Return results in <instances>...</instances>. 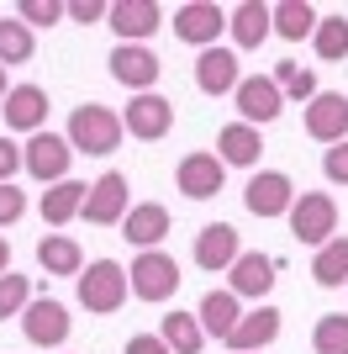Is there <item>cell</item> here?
<instances>
[{"mask_svg": "<svg viewBox=\"0 0 348 354\" xmlns=\"http://www.w3.org/2000/svg\"><path fill=\"white\" fill-rule=\"evenodd\" d=\"M322 175H327V185H348V143H333L322 153Z\"/></svg>", "mask_w": 348, "mask_h": 354, "instance_id": "37", "label": "cell"}, {"mask_svg": "<svg viewBox=\"0 0 348 354\" xmlns=\"http://www.w3.org/2000/svg\"><path fill=\"white\" fill-rule=\"evenodd\" d=\"M232 106H238V122L269 127V122H280V111H285V95H280V85L269 74H243L238 90H232Z\"/></svg>", "mask_w": 348, "mask_h": 354, "instance_id": "7", "label": "cell"}, {"mask_svg": "<svg viewBox=\"0 0 348 354\" xmlns=\"http://www.w3.org/2000/svg\"><path fill=\"white\" fill-rule=\"evenodd\" d=\"M243 80V64L232 48H206L201 59H195V90L201 95H232Z\"/></svg>", "mask_w": 348, "mask_h": 354, "instance_id": "20", "label": "cell"}, {"mask_svg": "<svg viewBox=\"0 0 348 354\" xmlns=\"http://www.w3.org/2000/svg\"><path fill=\"white\" fill-rule=\"evenodd\" d=\"M227 32H232V53H253V48H264V37H269V6L264 0H243V6H232L227 11Z\"/></svg>", "mask_w": 348, "mask_h": 354, "instance_id": "22", "label": "cell"}, {"mask_svg": "<svg viewBox=\"0 0 348 354\" xmlns=\"http://www.w3.org/2000/svg\"><path fill=\"white\" fill-rule=\"evenodd\" d=\"M238 254H243V233L232 222H206L201 233H195V265L206 275H227L238 265Z\"/></svg>", "mask_w": 348, "mask_h": 354, "instance_id": "15", "label": "cell"}, {"mask_svg": "<svg viewBox=\"0 0 348 354\" xmlns=\"http://www.w3.org/2000/svg\"><path fill=\"white\" fill-rule=\"evenodd\" d=\"M69 164H74V148L64 133H32L21 143V169H27L37 185H58L69 180Z\"/></svg>", "mask_w": 348, "mask_h": 354, "instance_id": "5", "label": "cell"}, {"mask_svg": "<svg viewBox=\"0 0 348 354\" xmlns=\"http://www.w3.org/2000/svg\"><path fill=\"white\" fill-rule=\"evenodd\" d=\"M21 217H27V191H16V180H11V185H0V233L16 227Z\"/></svg>", "mask_w": 348, "mask_h": 354, "instance_id": "36", "label": "cell"}, {"mask_svg": "<svg viewBox=\"0 0 348 354\" xmlns=\"http://www.w3.org/2000/svg\"><path fill=\"white\" fill-rule=\"evenodd\" d=\"M306 138H317V143H348V95L343 90H317L311 101H306Z\"/></svg>", "mask_w": 348, "mask_h": 354, "instance_id": "12", "label": "cell"}, {"mask_svg": "<svg viewBox=\"0 0 348 354\" xmlns=\"http://www.w3.org/2000/svg\"><path fill=\"white\" fill-rule=\"evenodd\" d=\"M122 127H127L132 138H143V143H159V138H169V127H174V101L159 95V90L132 95L127 111H122Z\"/></svg>", "mask_w": 348, "mask_h": 354, "instance_id": "13", "label": "cell"}, {"mask_svg": "<svg viewBox=\"0 0 348 354\" xmlns=\"http://www.w3.org/2000/svg\"><path fill=\"white\" fill-rule=\"evenodd\" d=\"M311 349L317 354H348V312H322L311 328Z\"/></svg>", "mask_w": 348, "mask_h": 354, "instance_id": "33", "label": "cell"}, {"mask_svg": "<svg viewBox=\"0 0 348 354\" xmlns=\"http://www.w3.org/2000/svg\"><path fill=\"white\" fill-rule=\"evenodd\" d=\"M217 159L227 164V169H259V159H264L259 127H248V122H227V127L217 133Z\"/></svg>", "mask_w": 348, "mask_h": 354, "instance_id": "21", "label": "cell"}, {"mask_svg": "<svg viewBox=\"0 0 348 354\" xmlns=\"http://www.w3.org/2000/svg\"><path fill=\"white\" fill-rule=\"evenodd\" d=\"M32 53H37V37H32V27H27V21H16V16H6V21H0V69L32 64Z\"/></svg>", "mask_w": 348, "mask_h": 354, "instance_id": "31", "label": "cell"}, {"mask_svg": "<svg viewBox=\"0 0 348 354\" xmlns=\"http://www.w3.org/2000/svg\"><path fill=\"white\" fill-rule=\"evenodd\" d=\"M58 16H64V0H21L16 6V21H27V27H53Z\"/></svg>", "mask_w": 348, "mask_h": 354, "instance_id": "35", "label": "cell"}, {"mask_svg": "<svg viewBox=\"0 0 348 354\" xmlns=\"http://www.w3.org/2000/svg\"><path fill=\"white\" fill-rule=\"evenodd\" d=\"M269 27H275L285 43H301V37L317 32V6H306V0H280V6H269Z\"/></svg>", "mask_w": 348, "mask_h": 354, "instance_id": "29", "label": "cell"}, {"mask_svg": "<svg viewBox=\"0 0 348 354\" xmlns=\"http://www.w3.org/2000/svg\"><path fill=\"white\" fill-rule=\"evenodd\" d=\"M127 354H174V349L159 339V333H132V339H127Z\"/></svg>", "mask_w": 348, "mask_h": 354, "instance_id": "40", "label": "cell"}, {"mask_svg": "<svg viewBox=\"0 0 348 354\" xmlns=\"http://www.w3.org/2000/svg\"><path fill=\"white\" fill-rule=\"evenodd\" d=\"M227 32V11H222L217 0H185V6H174V37L190 48H217V37Z\"/></svg>", "mask_w": 348, "mask_h": 354, "instance_id": "9", "label": "cell"}, {"mask_svg": "<svg viewBox=\"0 0 348 354\" xmlns=\"http://www.w3.org/2000/svg\"><path fill=\"white\" fill-rule=\"evenodd\" d=\"M6 111V127L11 133H48V90L43 85H11V95L0 101Z\"/></svg>", "mask_w": 348, "mask_h": 354, "instance_id": "19", "label": "cell"}, {"mask_svg": "<svg viewBox=\"0 0 348 354\" xmlns=\"http://www.w3.org/2000/svg\"><path fill=\"white\" fill-rule=\"evenodd\" d=\"M174 185H180L190 201H211V196H222V185H227V164H222L217 153L195 148V153H185V159H180Z\"/></svg>", "mask_w": 348, "mask_h": 354, "instance_id": "14", "label": "cell"}, {"mask_svg": "<svg viewBox=\"0 0 348 354\" xmlns=\"http://www.w3.org/2000/svg\"><path fill=\"white\" fill-rule=\"evenodd\" d=\"M16 169H21V148H16L11 138H0V185H11Z\"/></svg>", "mask_w": 348, "mask_h": 354, "instance_id": "39", "label": "cell"}, {"mask_svg": "<svg viewBox=\"0 0 348 354\" xmlns=\"http://www.w3.org/2000/svg\"><path fill=\"white\" fill-rule=\"evenodd\" d=\"M79 307L85 312H95V317H111V312H122L127 307V296H132V286H127V265H116V259H95L90 270H79Z\"/></svg>", "mask_w": 348, "mask_h": 354, "instance_id": "2", "label": "cell"}, {"mask_svg": "<svg viewBox=\"0 0 348 354\" xmlns=\"http://www.w3.org/2000/svg\"><path fill=\"white\" fill-rule=\"evenodd\" d=\"M85 180H58V185H48L43 191V222L48 227H69L74 217H79V207H85Z\"/></svg>", "mask_w": 348, "mask_h": 354, "instance_id": "26", "label": "cell"}, {"mask_svg": "<svg viewBox=\"0 0 348 354\" xmlns=\"http://www.w3.org/2000/svg\"><path fill=\"white\" fill-rule=\"evenodd\" d=\"M69 148L74 153H90V159H106V153H116L122 148V138H127V127H122V117H116L111 106L101 101H85L69 111Z\"/></svg>", "mask_w": 348, "mask_h": 354, "instance_id": "1", "label": "cell"}, {"mask_svg": "<svg viewBox=\"0 0 348 354\" xmlns=\"http://www.w3.org/2000/svg\"><path fill=\"white\" fill-rule=\"evenodd\" d=\"M37 265H43L48 275H69V281H79L85 249H79V238H69V233H48V238H37Z\"/></svg>", "mask_w": 348, "mask_h": 354, "instance_id": "24", "label": "cell"}, {"mask_svg": "<svg viewBox=\"0 0 348 354\" xmlns=\"http://www.w3.org/2000/svg\"><path fill=\"white\" fill-rule=\"evenodd\" d=\"M6 95H11V85H6V69H0V101H6Z\"/></svg>", "mask_w": 348, "mask_h": 354, "instance_id": "42", "label": "cell"}, {"mask_svg": "<svg viewBox=\"0 0 348 354\" xmlns=\"http://www.w3.org/2000/svg\"><path fill=\"white\" fill-rule=\"evenodd\" d=\"M122 238L137 243V249H159L169 238V207L164 201H137V207L122 217Z\"/></svg>", "mask_w": 348, "mask_h": 354, "instance_id": "23", "label": "cell"}, {"mask_svg": "<svg viewBox=\"0 0 348 354\" xmlns=\"http://www.w3.org/2000/svg\"><path fill=\"white\" fill-rule=\"evenodd\" d=\"M285 217H290V233L301 238V243H311V249H322L327 238H338V201L327 191H301Z\"/></svg>", "mask_w": 348, "mask_h": 354, "instance_id": "4", "label": "cell"}, {"mask_svg": "<svg viewBox=\"0 0 348 354\" xmlns=\"http://www.w3.org/2000/svg\"><path fill=\"white\" fill-rule=\"evenodd\" d=\"M227 291L238 296V301H264V296L275 291V259L269 254H259V249H243L238 254V265L227 270Z\"/></svg>", "mask_w": 348, "mask_h": 354, "instance_id": "18", "label": "cell"}, {"mask_svg": "<svg viewBox=\"0 0 348 354\" xmlns=\"http://www.w3.org/2000/svg\"><path fill=\"white\" fill-rule=\"evenodd\" d=\"M106 27L116 32V43H148L164 27V6H153V0H111Z\"/></svg>", "mask_w": 348, "mask_h": 354, "instance_id": "16", "label": "cell"}, {"mask_svg": "<svg viewBox=\"0 0 348 354\" xmlns=\"http://www.w3.org/2000/svg\"><path fill=\"white\" fill-rule=\"evenodd\" d=\"M11 270V243H6V233H0V275Z\"/></svg>", "mask_w": 348, "mask_h": 354, "instance_id": "41", "label": "cell"}, {"mask_svg": "<svg viewBox=\"0 0 348 354\" xmlns=\"http://www.w3.org/2000/svg\"><path fill=\"white\" fill-rule=\"evenodd\" d=\"M127 212H132L127 175H122V169H106V175L85 191V207H79V217L95 222V227H122V217H127Z\"/></svg>", "mask_w": 348, "mask_h": 354, "instance_id": "8", "label": "cell"}, {"mask_svg": "<svg viewBox=\"0 0 348 354\" xmlns=\"http://www.w3.org/2000/svg\"><path fill=\"white\" fill-rule=\"evenodd\" d=\"M269 80H275L280 95H285V101H296V106H306L311 95H317V74L306 69V64H296V59H280Z\"/></svg>", "mask_w": 348, "mask_h": 354, "instance_id": "32", "label": "cell"}, {"mask_svg": "<svg viewBox=\"0 0 348 354\" xmlns=\"http://www.w3.org/2000/svg\"><path fill=\"white\" fill-rule=\"evenodd\" d=\"M159 339L169 344L174 354H201V349H206V328H201V317H195V312H180V307H174L169 317L159 323Z\"/></svg>", "mask_w": 348, "mask_h": 354, "instance_id": "28", "label": "cell"}, {"mask_svg": "<svg viewBox=\"0 0 348 354\" xmlns=\"http://www.w3.org/2000/svg\"><path fill=\"white\" fill-rule=\"evenodd\" d=\"M195 317H201L206 339H222V344H227V333L238 328V317H243V301H238L232 291H206L201 307H195Z\"/></svg>", "mask_w": 348, "mask_h": 354, "instance_id": "25", "label": "cell"}, {"mask_svg": "<svg viewBox=\"0 0 348 354\" xmlns=\"http://www.w3.org/2000/svg\"><path fill=\"white\" fill-rule=\"evenodd\" d=\"M27 301H32V275L6 270V275H0V323H6V317H21Z\"/></svg>", "mask_w": 348, "mask_h": 354, "instance_id": "34", "label": "cell"}, {"mask_svg": "<svg viewBox=\"0 0 348 354\" xmlns=\"http://www.w3.org/2000/svg\"><path fill=\"white\" fill-rule=\"evenodd\" d=\"M275 339H280V307L259 301L253 312H243V317H238V328L227 333V349H232V354H264Z\"/></svg>", "mask_w": 348, "mask_h": 354, "instance_id": "17", "label": "cell"}, {"mask_svg": "<svg viewBox=\"0 0 348 354\" xmlns=\"http://www.w3.org/2000/svg\"><path fill=\"white\" fill-rule=\"evenodd\" d=\"M21 333H27V344H37V349H64L69 333H74V317L53 296H32L27 312H21Z\"/></svg>", "mask_w": 348, "mask_h": 354, "instance_id": "6", "label": "cell"}, {"mask_svg": "<svg viewBox=\"0 0 348 354\" xmlns=\"http://www.w3.org/2000/svg\"><path fill=\"white\" fill-rule=\"evenodd\" d=\"M180 259L174 254H164V249H143L137 259H132V270H127V286H132V296L137 301H169L174 291H180Z\"/></svg>", "mask_w": 348, "mask_h": 354, "instance_id": "3", "label": "cell"}, {"mask_svg": "<svg viewBox=\"0 0 348 354\" xmlns=\"http://www.w3.org/2000/svg\"><path fill=\"white\" fill-rule=\"evenodd\" d=\"M243 207L253 212V217H285L290 207H296V180L285 175V169H253V180L243 185Z\"/></svg>", "mask_w": 348, "mask_h": 354, "instance_id": "11", "label": "cell"}, {"mask_svg": "<svg viewBox=\"0 0 348 354\" xmlns=\"http://www.w3.org/2000/svg\"><path fill=\"white\" fill-rule=\"evenodd\" d=\"M106 11H111L106 0H69V6H64V16H74V21H85V27L106 21Z\"/></svg>", "mask_w": 348, "mask_h": 354, "instance_id": "38", "label": "cell"}, {"mask_svg": "<svg viewBox=\"0 0 348 354\" xmlns=\"http://www.w3.org/2000/svg\"><path fill=\"white\" fill-rule=\"evenodd\" d=\"M106 64H111V80H116V85H127L132 95H148V90L159 85V74H164L159 53H153L148 43H116Z\"/></svg>", "mask_w": 348, "mask_h": 354, "instance_id": "10", "label": "cell"}, {"mask_svg": "<svg viewBox=\"0 0 348 354\" xmlns=\"http://www.w3.org/2000/svg\"><path fill=\"white\" fill-rule=\"evenodd\" d=\"M311 48H317V59H322V64H343V59H348V21H343V11L317 16Z\"/></svg>", "mask_w": 348, "mask_h": 354, "instance_id": "30", "label": "cell"}, {"mask_svg": "<svg viewBox=\"0 0 348 354\" xmlns=\"http://www.w3.org/2000/svg\"><path fill=\"white\" fill-rule=\"evenodd\" d=\"M311 281H317L322 291H338V286H348V233L327 238V243L311 254Z\"/></svg>", "mask_w": 348, "mask_h": 354, "instance_id": "27", "label": "cell"}]
</instances>
